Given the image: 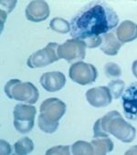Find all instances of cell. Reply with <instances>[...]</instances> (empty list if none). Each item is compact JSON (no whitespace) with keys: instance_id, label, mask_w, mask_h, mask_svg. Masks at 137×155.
Returning a JSON list of instances; mask_svg holds the SVG:
<instances>
[{"instance_id":"cell-1","label":"cell","mask_w":137,"mask_h":155,"mask_svg":"<svg viewBox=\"0 0 137 155\" xmlns=\"http://www.w3.org/2000/svg\"><path fill=\"white\" fill-rule=\"evenodd\" d=\"M119 23L116 12L105 2L87 4L72 18L71 35L82 41L108 33Z\"/></svg>"},{"instance_id":"cell-2","label":"cell","mask_w":137,"mask_h":155,"mask_svg":"<svg viewBox=\"0 0 137 155\" xmlns=\"http://www.w3.org/2000/svg\"><path fill=\"white\" fill-rule=\"evenodd\" d=\"M101 125L106 133L113 135L122 142H132L136 134L133 126L125 121L117 110H112L101 119Z\"/></svg>"},{"instance_id":"cell-3","label":"cell","mask_w":137,"mask_h":155,"mask_svg":"<svg viewBox=\"0 0 137 155\" xmlns=\"http://www.w3.org/2000/svg\"><path fill=\"white\" fill-rule=\"evenodd\" d=\"M6 95L18 101L27 104H35L39 97L38 89L31 82H22L18 80H11L5 86Z\"/></svg>"},{"instance_id":"cell-4","label":"cell","mask_w":137,"mask_h":155,"mask_svg":"<svg viewBox=\"0 0 137 155\" xmlns=\"http://www.w3.org/2000/svg\"><path fill=\"white\" fill-rule=\"evenodd\" d=\"M86 44L80 39H68L58 48V56L59 58L67 60L68 63H77L85 58Z\"/></svg>"},{"instance_id":"cell-5","label":"cell","mask_w":137,"mask_h":155,"mask_svg":"<svg viewBox=\"0 0 137 155\" xmlns=\"http://www.w3.org/2000/svg\"><path fill=\"white\" fill-rule=\"evenodd\" d=\"M36 108L28 104H18L16 105L14 114V126L16 130L20 133L29 132L34 126Z\"/></svg>"},{"instance_id":"cell-6","label":"cell","mask_w":137,"mask_h":155,"mask_svg":"<svg viewBox=\"0 0 137 155\" xmlns=\"http://www.w3.org/2000/svg\"><path fill=\"white\" fill-rule=\"evenodd\" d=\"M38 119L49 123L58 124V120L66 112V104L57 98L45 100L39 107Z\"/></svg>"},{"instance_id":"cell-7","label":"cell","mask_w":137,"mask_h":155,"mask_svg":"<svg viewBox=\"0 0 137 155\" xmlns=\"http://www.w3.org/2000/svg\"><path fill=\"white\" fill-rule=\"evenodd\" d=\"M58 44L50 42L44 48L39 49L29 56L27 64L31 68H43L59 59L58 56Z\"/></svg>"},{"instance_id":"cell-8","label":"cell","mask_w":137,"mask_h":155,"mask_svg":"<svg viewBox=\"0 0 137 155\" xmlns=\"http://www.w3.org/2000/svg\"><path fill=\"white\" fill-rule=\"evenodd\" d=\"M68 76L79 85L85 86L93 83L98 76L96 68L92 65L82 61L72 64L68 70Z\"/></svg>"},{"instance_id":"cell-9","label":"cell","mask_w":137,"mask_h":155,"mask_svg":"<svg viewBox=\"0 0 137 155\" xmlns=\"http://www.w3.org/2000/svg\"><path fill=\"white\" fill-rule=\"evenodd\" d=\"M122 102L126 118L137 120V82H133L125 90Z\"/></svg>"},{"instance_id":"cell-10","label":"cell","mask_w":137,"mask_h":155,"mask_svg":"<svg viewBox=\"0 0 137 155\" xmlns=\"http://www.w3.org/2000/svg\"><path fill=\"white\" fill-rule=\"evenodd\" d=\"M88 102L94 108H103L111 104L112 97L108 87L101 86L90 89L86 92Z\"/></svg>"},{"instance_id":"cell-11","label":"cell","mask_w":137,"mask_h":155,"mask_svg":"<svg viewBox=\"0 0 137 155\" xmlns=\"http://www.w3.org/2000/svg\"><path fill=\"white\" fill-rule=\"evenodd\" d=\"M50 14L48 5L42 0L31 1L26 8V18L32 22H41L46 20Z\"/></svg>"},{"instance_id":"cell-12","label":"cell","mask_w":137,"mask_h":155,"mask_svg":"<svg viewBox=\"0 0 137 155\" xmlns=\"http://www.w3.org/2000/svg\"><path fill=\"white\" fill-rule=\"evenodd\" d=\"M39 82L41 86L48 92H56L64 88L66 78L62 72L51 71L42 74Z\"/></svg>"},{"instance_id":"cell-13","label":"cell","mask_w":137,"mask_h":155,"mask_svg":"<svg viewBox=\"0 0 137 155\" xmlns=\"http://www.w3.org/2000/svg\"><path fill=\"white\" fill-rule=\"evenodd\" d=\"M116 38L122 43L132 42L137 38V24L132 21H122L116 29Z\"/></svg>"},{"instance_id":"cell-14","label":"cell","mask_w":137,"mask_h":155,"mask_svg":"<svg viewBox=\"0 0 137 155\" xmlns=\"http://www.w3.org/2000/svg\"><path fill=\"white\" fill-rule=\"evenodd\" d=\"M122 43L114 36L113 33H106L102 35V43L100 47V49L108 56H115L119 52Z\"/></svg>"},{"instance_id":"cell-15","label":"cell","mask_w":137,"mask_h":155,"mask_svg":"<svg viewBox=\"0 0 137 155\" xmlns=\"http://www.w3.org/2000/svg\"><path fill=\"white\" fill-rule=\"evenodd\" d=\"M92 144L94 148V154L105 155L113 150V142L108 137L95 138L92 140Z\"/></svg>"},{"instance_id":"cell-16","label":"cell","mask_w":137,"mask_h":155,"mask_svg":"<svg viewBox=\"0 0 137 155\" xmlns=\"http://www.w3.org/2000/svg\"><path fill=\"white\" fill-rule=\"evenodd\" d=\"M72 152L74 155H93L94 148L92 142L78 140L72 146Z\"/></svg>"},{"instance_id":"cell-17","label":"cell","mask_w":137,"mask_h":155,"mask_svg":"<svg viewBox=\"0 0 137 155\" xmlns=\"http://www.w3.org/2000/svg\"><path fill=\"white\" fill-rule=\"evenodd\" d=\"M15 152L18 155H27L29 154L34 150V143L32 140L28 137L21 138L14 145Z\"/></svg>"},{"instance_id":"cell-18","label":"cell","mask_w":137,"mask_h":155,"mask_svg":"<svg viewBox=\"0 0 137 155\" xmlns=\"http://www.w3.org/2000/svg\"><path fill=\"white\" fill-rule=\"evenodd\" d=\"M49 28L59 34H67L68 32H71V24L68 23L67 20L60 18H54L51 19L49 23Z\"/></svg>"},{"instance_id":"cell-19","label":"cell","mask_w":137,"mask_h":155,"mask_svg":"<svg viewBox=\"0 0 137 155\" xmlns=\"http://www.w3.org/2000/svg\"><path fill=\"white\" fill-rule=\"evenodd\" d=\"M124 87H125V83H124V81H122L121 80H113L108 84V88H109L112 97L115 100L119 99L122 96Z\"/></svg>"},{"instance_id":"cell-20","label":"cell","mask_w":137,"mask_h":155,"mask_svg":"<svg viewBox=\"0 0 137 155\" xmlns=\"http://www.w3.org/2000/svg\"><path fill=\"white\" fill-rule=\"evenodd\" d=\"M104 73L106 77L110 78V79H115V78L121 77L122 69L116 63L109 62L104 66Z\"/></svg>"},{"instance_id":"cell-21","label":"cell","mask_w":137,"mask_h":155,"mask_svg":"<svg viewBox=\"0 0 137 155\" xmlns=\"http://www.w3.org/2000/svg\"><path fill=\"white\" fill-rule=\"evenodd\" d=\"M47 155H57V154H60V155H70L71 151H70V147L68 146H55L52 147L50 149H48L46 151Z\"/></svg>"},{"instance_id":"cell-22","label":"cell","mask_w":137,"mask_h":155,"mask_svg":"<svg viewBox=\"0 0 137 155\" xmlns=\"http://www.w3.org/2000/svg\"><path fill=\"white\" fill-rule=\"evenodd\" d=\"M93 134L94 138H101V137H108V133H106L101 125V119H98L93 126Z\"/></svg>"},{"instance_id":"cell-23","label":"cell","mask_w":137,"mask_h":155,"mask_svg":"<svg viewBox=\"0 0 137 155\" xmlns=\"http://www.w3.org/2000/svg\"><path fill=\"white\" fill-rule=\"evenodd\" d=\"M1 142V154L4 155V154H10L11 153V146L9 145V143L8 141H6L5 140H0Z\"/></svg>"},{"instance_id":"cell-24","label":"cell","mask_w":137,"mask_h":155,"mask_svg":"<svg viewBox=\"0 0 137 155\" xmlns=\"http://www.w3.org/2000/svg\"><path fill=\"white\" fill-rule=\"evenodd\" d=\"M17 1H1V9H3L4 8H8V11L9 13L14 9V8L16 7Z\"/></svg>"},{"instance_id":"cell-25","label":"cell","mask_w":137,"mask_h":155,"mask_svg":"<svg viewBox=\"0 0 137 155\" xmlns=\"http://www.w3.org/2000/svg\"><path fill=\"white\" fill-rule=\"evenodd\" d=\"M7 15L8 13L5 12L4 10H0V17H1V32L3 31V28H4V24H5V21L7 19Z\"/></svg>"},{"instance_id":"cell-26","label":"cell","mask_w":137,"mask_h":155,"mask_svg":"<svg viewBox=\"0 0 137 155\" xmlns=\"http://www.w3.org/2000/svg\"><path fill=\"white\" fill-rule=\"evenodd\" d=\"M129 154H131V155H136V154H137V145L131 147V148L125 152V155H129Z\"/></svg>"},{"instance_id":"cell-27","label":"cell","mask_w":137,"mask_h":155,"mask_svg":"<svg viewBox=\"0 0 137 155\" xmlns=\"http://www.w3.org/2000/svg\"><path fill=\"white\" fill-rule=\"evenodd\" d=\"M132 74L134 75L135 78H137V59L133 61L132 63Z\"/></svg>"}]
</instances>
